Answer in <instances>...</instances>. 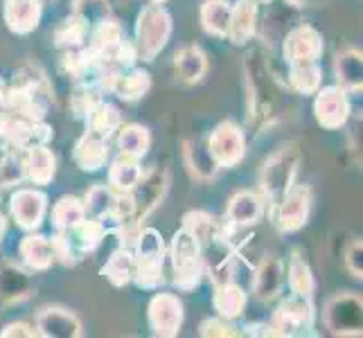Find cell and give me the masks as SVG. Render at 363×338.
I'll return each instance as SVG.
<instances>
[{"label": "cell", "instance_id": "obj_23", "mask_svg": "<svg viewBox=\"0 0 363 338\" xmlns=\"http://www.w3.org/2000/svg\"><path fill=\"white\" fill-rule=\"evenodd\" d=\"M246 300L248 298H246L242 286H237L235 282H226V284H217L212 303H215V309H217L219 318L235 320V318H240L244 314Z\"/></svg>", "mask_w": 363, "mask_h": 338}, {"label": "cell", "instance_id": "obj_47", "mask_svg": "<svg viewBox=\"0 0 363 338\" xmlns=\"http://www.w3.org/2000/svg\"><path fill=\"white\" fill-rule=\"evenodd\" d=\"M259 3H271V0H259Z\"/></svg>", "mask_w": 363, "mask_h": 338}, {"label": "cell", "instance_id": "obj_1", "mask_svg": "<svg viewBox=\"0 0 363 338\" xmlns=\"http://www.w3.org/2000/svg\"><path fill=\"white\" fill-rule=\"evenodd\" d=\"M133 255V280L140 289H158L165 282L162 269H165V244L158 230L147 228L140 230L135 240Z\"/></svg>", "mask_w": 363, "mask_h": 338}, {"label": "cell", "instance_id": "obj_14", "mask_svg": "<svg viewBox=\"0 0 363 338\" xmlns=\"http://www.w3.org/2000/svg\"><path fill=\"white\" fill-rule=\"evenodd\" d=\"M45 208H48L45 194L36 190H18L11 196V215H14L18 228L28 232L36 230L43 223Z\"/></svg>", "mask_w": 363, "mask_h": 338}, {"label": "cell", "instance_id": "obj_11", "mask_svg": "<svg viewBox=\"0 0 363 338\" xmlns=\"http://www.w3.org/2000/svg\"><path fill=\"white\" fill-rule=\"evenodd\" d=\"M149 325L156 336H177L183 325V303L174 293L154 295L149 303Z\"/></svg>", "mask_w": 363, "mask_h": 338}, {"label": "cell", "instance_id": "obj_20", "mask_svg": "<svg viewBox=\"0 0 363 338\" xmlns=\"http://www.w3.org/2000/svg\"><path fill=\"white\" fill-rule=\"evenodd\" d=\"M55 171H57V160L45 145L30 147L28 152H25V176L34 185L52 183Z\"/></svg>", "mask_w": 363, "mask_h": 338}, {"label": "cell", "instance_id": "obj_17", "mask_svg": "<svg viewBox=\"0 0 363 338\" xmlns=\"http://www.w3.org/2000/svg\"><path fill=\"white\" fill-rule=\"evenodd\" d=\"M284 284V264L275 257L269 255L259 261V266L255 271V284H253V291L257 295V300L262 303H269L275 295L280 293Z\"/></svg>", "mask_w": 363, "mask_h": 338}, {"label": "cell", "instance_id": "obj_21", "mask_svg": "<svg viewBox=\"0 0 363 338\" xmlns=\"http://www.w3.org/2000/svg\"><path fill=\"white\" fill-rule=\"evenodd\" d=\"M255 23H257L255 0H240V3L233 7V14H230L228 39L235 45H244L246 41H250V36L255 34Z\"/></svg>", "mask_w": 363, "mask_h": 338}, {"label": "cell", "instance_id": "obj_42", "mask_svg": "<svg viewBox=\"0 0 363 338\" xmlns=\"http://www.w3.org/2000/svg\"><path fill=\"white\" fill-rule=\"evenodd\" d=\"M199 334L206 336V338H215V336L233 338V336H240V332L233 329L223 318H208V320H203L201 327H199Z\"/></svg>", "mask_w": 363, "mask_h": 338}, {"label": "cell", "instance_id": "obj_8", "mask_svg": "<svg viewBox=\"0 0 363 338\" xmlns=\"http://www.w3.org/2000/svg\"><path fill=\"white\" fill-rule=\"evenodd\" d=\"M311 210V187L309 185H291L282 201L275 205V223L282 232H296L307 223Z\"/></svg>", "mask_w": 363, "mask_h": 338}, {"label": "cell", "instance_id": "obj_16", "mask_svg": "<svg viewBox=\"0 0 363 338\" xmlns=\"http://www.w3.org/2000/svg\"><path fill=\"white\" fill-rule=\"evenodd\" d=\"M5 23L14 34H30L39 28L43 3L41 0H5Z\"/></svg>", "mask_w": 363, "mask_h": 338}, {"label": "cell", "instance_id": "obj_6", "mask_svg": "<svg viewBox=\"0 0 363 338\" xmlns=\"http://www.w3.org/2000/svg\"><path fill=\"white\" fill-rule=\"evenodd\" d=\"M206 147L212 160L217 162V167H235L240 165L246 154V135L242 127H237L235 122H221L210 133V140Z\"/></svg>", "mask_w": 363, "mask_h": 338}, {"label": "cell", "instance_id": "obj_3", "mask_svg": "<svg viewBox=\"0 0 363 338\" xmlns=\"http://www.w3.org/2000/svg\"><path fill=\"white\" fill-rule=\"evenodd\" d=\"M298 162H300V154L294 145L282 147L280 152H275L267 165L262 167V176H259V187L262 194L269 203H273V208L282 201V196L289 192V187L296 181V171H298Z\"/></svg>", "mask_w": 363, "mask_h": 338}, {"label": "cell", "instance_id": "obj_46", "mask_svg": "<svg viewBox=\"0 0 363 338\" xmlns=\"http://www.w3.org/2000/svg\"><path fill=\"white\" fill-rule=\"evenodd\" d=\"M152 3H156V5H160V3H165V0H152Z\"/></svg>", "mask_w": 363, "mask_h": 338}, {"label": "cell", "instance_id": "obj_31", "mask_svg": "<svg viewBox=\"0 0 363 338\" xmlns=\"http://www.w3.org/2000/svg\"><path fill=\"white\" fill-rule=\"evenodd\" d=\"M149 145H152V135L140 124H127V127H120V135H118V147L122 156H129L140 160L147 152Z\"/></svg>", "mask_w": 363, "mask_h": 338}, {"label": "cell", "instance_id": "obj_29", "mask_svg": "<svg viewBox=\"0 0 363 338\" xmlns=\"http://www.w3.org/2000/svg\"><path fill=\"white\" fill-rule=\"evenodd\" d=\"M233 5L228 0H206L201 7V25L212 36H228Z\"/></svg>", "mask_w": 363, "mask_h": 338}, {"label": "cell", "instance_id": "obj_18", "mask_svg": "<svg viewBox=\"0 0 363 338\" xmlns=\"http://www.w3.org/2000/svg\"><path fill=\"white\" fill-rule=\"evenodd\" d=\"M72 158L82 171H99L108 160V140L93 133H84L74 145Z\"/></svg>", "mask_w": 363, "mask_h": 338}, {"label": "cell", "instance_id": "obj_45", "mask_svg": "<svg viewBox=\"0 0 363 338\" xmlns=\"http://www.w3.org/2000/svg\"><path fill=\"white\" fill-rule=\"evenodd\" d=\"M5 230H7V221H5V217H3V215H0V242H3Z\"/></svg>", "mask_w": 363, "mask_h": 338}, {"label": "cell", "instance_id": "obj_44", "mask_svg": "<svg viewBox=\"0 0 363 338\" xmlns=\"http://www.w3.org/2000/svg\"><path fill=\"white\" fill-rule=\"evenodd\" d=\"M0 336H3V338H16V336L34 338V336H39V332H36L34 327H30V325H25V322H11L3 332H0Z\"/></svg>", "mask_w": 363, "mask_h": 338}, {"label": "cell", "instance_id": "obj_38", "mask_svg": "<svg viewBox=\"0 0 363 338\" xmlns=\"http://www.w3.org/2000/svg\"><path fill=\"white\" fill-rule=\"evenodd\" d=\"M72 14L79 16L89 28L93 30L95 25L104 23L111 18V7L108 0H74L72 3Z\"/></svg>", "mask_w": 363, "mask_h": 338}, {"label": "cell", "instance_id": "obj_26", "mask_svg": "<svg viewBox=\"0 0 363 338\" xmlns=\"http://www.w3.org/2000/svg\"><path fill=\"white\" fill-rule=\"evenodd\" d=\"M336 79L343 91H361L363 84V59L359 50H343L336 57Z\"/></svg>", "mask_w": 363, "mask_h": 338}, {"label": "cell", "instance_id": "obj_27", "mask_svg": "<svg viewBox=\"0 0 363 338\" xmlns=\"http://www.w3.org/2000/svg\"><path fill=\"white\" fill-rule=\"evenodd\" d=\"M21 257L32 271H45L55 261L52 244L41 235H28L21 242Z\"/></svg>", "mask_w": 363, "mask_h": 338}, {"label": "cell", "instance_id": "obj_48", "mask_svg": "<svg viewBox=\"0 0 363 338\" xmlns=\"http://www.w3.org/2000/svg\"><path fill=\"white\" fill-rule=\"evenodd\" d=\"M41 3H48V0H41Z\"/></svg>", "mask_w": 363, "mask_h": 338}, {"label": "cell", "instance_id": "obj_39", "mask_svg": "<svg viewBox=\"0 0 363 338\" xmlns=\"http://www.w3.org/2000/svg\"><path fill=\"white\" fill-rule=\"evenodd\" d=\"M30 280L25 275L14 269V266H7L0 271V295L7 298V300H18L30 295Z\"/></svg>", "mask_w": 363, "mask_h": 338}, {"label": "cell", "instance_id": "obj_40", "mask_svg": "<svg viewBox=\"0 0 363 338\" xmlns=\"http://www.w3.org/2000/svg\"><path fill=\"white\" fill-rule=\"evenodd\" d=\"M99 102V95L95 91V86L91 84H77V89H74L72 97H70V106H72V113H74V118H79L84 120L89 113L93 111V106Z\"/></svg>", "mask_w": 363, "mask_h": 338}, {"label": "cell", "instance_id": "obj_36", "mask_svg": "<svg viewBox=\"0 0 363 338\" xmlns=\"http://www.w3.org/2000/svg\"><path fill=\"white\" fill-rule=\"evenodd\" d=\"M286 280H289V289L294 291V295L311 298V293H314V286H316L314 275H311L309 264L298 253H294L289 261V275H286Z\"/></svg>", "mask_w": 363, "mask_h": 338}, {"label": "cell", "instance_id": "obj_15", "mask_svg": "<svg viewBox=\"0 0 363 338\" xmlns=\"http://www.w3.org/2000/svg\"><path fill=\"white\" fill-rule=\"evenodd\" d=\"M36 332L45 338H79L82 322L68 309L48 307L36 316Z\"/></svg>", "mask_w": 363, "mask_h": 338}, {"label": "cell", "instance_id": "obj_32", "mask_svg": "<svg viewBox=\"0 0 363 338\" xmlns=\"http://www.w3.org/2000/svg\"><path fill=\"white\" fill-rule=\"evenodd\" d=\"M102 275L113 286H127L133 280V255L129 248H118L113 255L108 257L106 266L102 269Z\"/></svg>", "mask_w": 363, "mask_h": 338}, {"label": "cell", "instance_id": "obj_19", "mask_svg": "<svg viewBox=\"0 0 363 338\" xmlns=\"http://www.w3.org/2000/svg\"><path fill=\"white\" fill-rule=\"evenodd\" d=\"M264 201L255 192H237L228 203V223L233 228H248L259 221Z\"/></svg>", "mask_w": 363, "mask_h": 338}, {"label": "cell", "instance_id": "obj_34", "mask_svg": "<svg viewBox=\"0 0 363 338\" xmlns=\"http://www.w3.org/2000/svg\"><path fill=\"white\" fill-rule=\"evenodd\" d=\"M86 219L84 203L77 196H61L52 208V223L57 230H68Z\"/></svg>", "mask_w": 363, "mask_h": 338}, {"label": "cell", "instance_id": "obj_12", "mask_svg": "<svg viewBox=\"0 0 363 338\" xmlns=\"http://www.w3.org/2000/svg\"><path fill=\"white\" fill-rule=\"evenodd\" d=\"M316 102H314V113L316 120L323 129L336 131L345 127V122L350 118V102L347 95L341 86H330V89H318L316 91Z\"/></svg>", "mask_w": 363, "mask_h": 338}, {"label": "cell", "instance_id": "obj_10", "mask_svg": "<svg viewBox=\"0 0 363 338\" xmlns=\"http://www.w3.org/2000/svg\"><path fill=\"white\" fill-rule=\"evenodd\" d=\"M246 70H248L250 106H253V113H248V120L250 118H253V122L269 120L271 111H273V89H271L269 72H267L264 64H262V61H257V55L248 57Z\"/></svg>", "mask_w": 363, "mask_h": 338}, {"label": "cell", "instance_id": "obj_43", "mask_svg": "<svg viewBox=\"0 0 363 338\" xmlns=\"http://www.w3.org/2000/svg\"><path fill=\"white\" fill-rule=\"evenodd\" d=\"M345 266L354 278H359V280L363 278V244H361V240L350 244L347 253H345Z\"/></svg>", "mask_w": 363, "mask_h": 338}, {"label": "cell", "instance_id": "obj_5", "mask_svg": "<svg viewBox=\"0 0 363 338\" xmlns=\"http://www.w3.org/2000/svg\"><path fill=\"white\" fill-rule=\"evenodd\" d=\"M325 322L336 336H361L363 303L354 293L334 295L325 307Z\"/></svg>", "mask_w": 363, "mask_h": 338}, {"label": "cell", "instance_id": "obj_35", "mask_svg": "<svg viewBox=\"0 0 363 338\" xmlns=\"http://www.w3.org/2000/svg\"><path fill=\"white\" fill-rule=\"evenodd\" d=\"M116 201V192L111 190L108 185H95L89 190L84 198V210H86V217L97 219V221H106L111 215V208H113Z\"/></svg>", "mask_w": 363, "mask_h": 338}, {"label": "cell", "instance_id": "obj_9", "mask_svg": "<svg viewBox=\"0 0 363 338\" xmlns=\"http://www.w3.org/2000/svg\"><path fill=\"white\" fill-rule=\"evenodd\" d=\"M167 185H169V176L165 169H152L147 176H140L138 185L131 190L135 203V212L131 219L133 223L143 225V221L149 217V212L162 201V196L167 192Z\"/></svg>", "mask_w": 363, "mask_h": 338}, {"label": "cell", "instance_id": "obj_24", "mask_svg": "<svg viewBox=\"0 0 363 338\" xmlns=\"http://www.w3.org/2000/svg\"><path fill=\"white\" fill-rule=\"evenodd\" d=\"M177 72L185 84H199L208 72V57L199 45H187L177 52Z\"/></svg>", "mask_w": 363, "mask_h": 338}, {"label": "cell", "instance_id": "obj_7", "mask_svg": "<svg viewBox=\"0 0 363 338\" xmlns=\"http://www.w3.org/2000/svg\"><path fill=\"white\" fill-rule=\"evenodd\" d=\"M275 336H303L314 327V307L309 298L294 295L278 307L273 316Z\"/></svg>", "mask_w": 363, "mask_h": 338}, {"label": "cell", "instance_id": "obj_4", "mask_svg": "<svg viewBox=\"0 0 363 338\" xmlns=\"http://www.w3.org/2000/svg\"><path fill=\"white\" fill-rule=\"evenodd\" d=\"M172 34V16L160 5H149L140 11L135 23V50L138 57L145 61H154L160 50L167 45Z\"/></svg>", "mask_w": 363, "mask_h": 338}, {"label": "cell", "instance_id": "obj_28", "mask_svg": "<svg viewBox=\"0 0 363 338\" xmlns=\"http://www.w3.org/2000/svg\"><path fill=\"white\" fill-rule=\"evenodd\" d=\"M140 176H143V167L138 165V160L120 154V158L108 169V187L120 194L131 192L138 185V181H140Z\"/></svg>", "mask_w": 363, "mask_h": 338}, {"label": "cell", "instance_id": "obj_41", "mask_svg": "<svg viewBox=\"0 0 363 338\" xmlns=\"http://www.w3.org/2000/svg\"><path fill=\"white\" fill-rule=\"evenodd\" d=\"M25 176V154L21 152H11L5 154L3 162H0V185L9 187L21 183Z\"/></svg>", "mask_w": 363, "mask_h": 338}, {"label": "cell", "instance_id": "obj_37", "mask_svg": "<svg viewBox=\"0 0 363 338\" xmlns=\"http://www.w3.org/2000/svg\"><path fill=\"white\" fill-rule=\"evenodd\" d=\"M289 81L300 95H314L320 89L323 72L316 61L314 64H294L289 70Z\"/></svg>", "mask_w": 363, "mask_h": 338}, {"label": "cell", "instance_id": "obj_33", "mask_svg": "<svg viewBox=\"0 0 363 338\" xmlns=\"http://www.w3.org/2000/svg\"><path fill=\"white\" fill-rule=\"evenodd\" d=\"M91 28L86 25L79 16H68L64 23L59 25L55 32V43L61 50H77L86 45V39H89Z\"/></svg>", "mask_w": 363, "mask_h": 338}, {"label": "cell", "instance_id": "obj_25", "mask_svg": "<svg viewBox=\"0 0 363 338\" xmlns=\"http://www.w3.org/2000/svg\"><path fill=\"white\" fill-rule=\"evenodd\" d=\"M149 89H152V77L145 70H129V72H118L116 81L111 86V93H116L124 102H138L143 99Z\"/></svg>", "mask_w": 363, "mask_h": 338}, {"label": "cell", "instance_id": "obj_2", "mask_svg": "<svg viewBox=\"0 0 363 338\" xmlns=\"http://www.w3.org/2000/svg\"><path fill=\"white\" fill-rule=\"evenodd\" d=\"M169 257L174 266V284H177L181 291L196 289L206 273L203 257H201V244H199L185 228H181L172 240Z\"/></svg>", "mask_w": 363, "mask_h": 338}, {"label": "cell", "instance_id": "obj_22", "mask_svg": "<svg viewBox=\"0 0 363 338\" xmlns=\"http://www.w3.org/2000/svg\"><path fill=\"white\" fill-rule=\"evenodd\" d=\"M84 122H86V133H93L97 137H102V140H108L116 131H120L122 116L113 104H106L99 99L93 106V111L84 118Z\"/></svg>", "mask_w": 363, "mask_h": 338}, {"label": "cell", "instance_id": "obj_30", "mask_svg": "<svg viewBox=\"0 0 363 338\" xmlns=\"http://www.w3.org/2000/svg\"><path fill=\"white\" fill-rule=\"evenodd\" d=\"M221 225L215 217H210L208 212H201V210H194V212H187L183 217V228L190 232L194 240L206 246L210 244L212 240H217L221 235Z\"/></svg>", "mask_w": 363, "mask_h": 338}, {"label": "cell", "instance_id": "obj_13", "mask_svg": "<svg viewBox=\"0 0 363 338\" xmlns=\"http://www.w3.org/2000/svg\"><path fill=\"white\" fill-rule=\"evenodd\" d=\"M323 55V36L311 25H300L286 34L284 41V59L286 64H314Z\"/></svg>", "mask_w": 363, "mask_h": 338}]
</instances>
